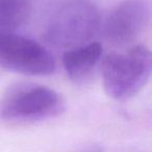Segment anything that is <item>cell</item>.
<instances>
[{
	"mask_svg": "<svg viewBox=\"0 0 152 152\" xmlns=\"http://www.w3.org/2000/svg\"><path fill=\"white\" fill-rule=\"evenodd\" d=\"M104 92L115 100L132 98L148 83L152 71L151 51L134 45L126 52H113L101 61Z\"/></svg>",
	"mask_w": 152,
	"mask_h": 152,
	"instance_id": "obj_1",
	"label": "cell"
},
{
	"mask_svg": "<svg viewBox=\"0 0 152 152\" xmlns=\"http://www.w3.org/2000/svg\"><path fill=\"white\" fill-rule=\"evenodd\" d=\"M65 110V99L58 92L34 83H14L0 99V119L16 124L56 118Z\"/></svg>",
	"mask_w": 152,
	"mask_h": 152,
	"instance_id": "obj_2",
	"label": "cell"
},
{
	"mask_svg": "<svg viewBox=\"0 0 152 152\" xmlns=\"http://www.w3.org/2000/svg\"><path fill=\"white\" fill-rule=\"evenodd\" d=\"M98 7L89 0H72L50 18L45 39L52 46L68 49L93 42L101 29Z\"/></svg>",
	"mask_w": 152,
	"mask_h": 152,
	"instance_id": "obj_3",
	"label": "cell"
},
{
	"mask_svg": "<svg viewBox=\"0 0 152 152\" xmlns=\"http://www.w3.org/2000/svg\"><path fill=\"white\" fill-rule=\"evenodd\" d=\"M0 67L28 76H48L55 71V61L40 43L15 32L0 31Z\"/></svg>",
	"mask_w": 152,
	"mask_h": 152,
	"instance_id": "obj_4",
	"label": "cell"
},
{
	"mask_svg": "<svg viewBox=\"0 0 152 152\" xmlns=\"http://www.w3.org/2000/svg\"><path fill=\"white\" fill-rule=\"evenodd\" d=\"M150 15L147 0H123L112 10L104 21V38L116 47L128 46L145 31Z\"/></svg>",
	"mask_w": 152,
	"mask_h": 152,
	"instance_id": "obj_5",
	"label": "cell"
},
{
	"mask_svg": "<svg viewBox=\"0 0 152 152\" xmlns=\"http://www.w3.org/2000/svg\"><path fill=\"white\" fill-rule=\"evenodd\" d=\"M103 47L99 42L68 49L63 54V66L68 78L76 83H85L101 64Z\"/></svg>",
	"mask_w": 152,
	"mask_h": 152,
	"instance_id": "obj_6",
	"label": "cell"
},
{
	"mask_svg": "<svg viewBox=\"0 0 152 152\" xmlns=\"http://www.w3.org/2000/svg\"><path fill=\"white\" fill-rule=\"evenodd\" d=\"M30 13L29 0H0V31L14 32L22 27Z\"/></svg>",
	"mask_w": 152,
	"mask_h": 152,
	"instance_id": "obj_7",
	"label": "cell"
}]
</instances>
